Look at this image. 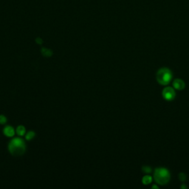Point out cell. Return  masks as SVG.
<instances>
[{"mask_svg": "<svg viewBox=\"0 0 189 189\" xmlns=\"http://www.w3.org/2000/svg\"><path fill=\"white\" fill-rule=\"evenodd\" d=\"M8 149L11 155L15 156V157H20L25 153L27 150V146L22 138H15L11 140L8 143Z\"/></svg>", "mask_w": 189, "mask_h": 189, "instance_id": "6da1fadb", "label": "cell"}, {"mask_svg": "<svg viewBox=\"0 0 189 189\" xmlns=\"http://www.w3.org/2000/svg\"><path fill=\"white\" fill-rule=\"evenodd\" d=\"M154 180L160 185H165L171 180L170 172L163 167L156 168L154 172Z\"/></svg>", "mask_w": 189, "mask_h": 189, "instance_id": "7a4b0ae2", "label": "cell"}, {"mask_svg": "<svg viewBox=\"0 0 189 189\" xmlns=\"http://www.w3.org/2000/svg\"><path fill=\"white\" fill-rule=\"evenodd\" d=\"M173 78V74L170 69L163 67L158 70L156 73V80L157 83L162 86H167L170 84Z\"/></svg>", "mask_w": 189, "mask_h": 189, "instance_id": "3957f363", "label": "cell"}, {"mask_svg": "<svg viewBox=\"0 0 189 189\" xmlns=\"http://www.w3.org/2000/svg\"><path fill=\"white\" fill-rule=\"evenodd\" d=\"M162 95L163 98L167 101H172L176 97V92L174 87H166L163 89Z\"/></svg>", "mask_w": 189, "mask_h": 189, "instance_id": "277c9868", "label": "cell"}, {"mask_svg": "<svg viewBox=\"0 0 189 189\" xmlns=\"http://www.w3.org/2000/svg\"><path fill=\"white\" fill-rule=\"evenodd\" d=\"M172 86H173L174 89H176V90L181 91L185 89V83L183 80H182L180 79H176L173 81Z\"/></svg>", "mask_w": 189, "mask_h": 189, "instance_id": "5b68a950", "label": "cell"}, {"mask_svg": "<svg viewBox=\"0 0 189 189\" xmlns=\"http://www.w3.org/2000/svg\"><path fill=\"white\" fill-rule=\"evenodd\" d=\"M3 133L8 138H13L15 135V129L11 126H6L3 129Z\"/></svg>", "mask_w": 189, "mask_h": 189, "instance_id": "8992f818", "label": "cell"}, {"mask_svg": "<svg viewBox=\"0 0 189 189\" xmlns=\"http://www.w3.org/2000/svg\"><path fill=\"white\" fill-rule=\"evenodd\" d=\"M41 53L42 55L45 57H51L53 55V50H50V49L47 48V47H42V50H41Z\"/></svg>", "mask_w": 189, "mask_h": 189, "instance_id": "52a82bcc", "label": "cell"}, {"mask_svg": "<svg viewBox=\"0 0 189 189\" xmlns=\"http://www.w3.org/2000/svg\"><path fill=\"white\" fill-rule=\"evenodd\" d=\"M16 132L19 137L24 136V135H26L25 127H24V126H22V125H19V126H18L17 128H16Z\"/></svg>", "mask_w": 189, "mask_h": 189, "instance_id": "ba28073f", "label": "cell"}, {"mask_svg": "<svg viewBox=\"0 0 189 189\" xmlns=\"http://www.w3.org/2000/svg\"><path fill=\"white\" fill-rule=\"evenodd\" d=\"M152 180H153L152 177L150 175H149V174H146V175H145L144 177L142 178V183L144 185H149L150 183H151Z\"/></svg>", "mask_w": 189, "mask_h": 189, "instance_id": "9c48e42d", "label": "cell"}, {"mask_svg": "<svg viewBox=\"0 0 189 189\" xmlns=\"http://www.w3.org/2000/svg\"><path fill=\"white\" fill-rule=\"evenodd\" d=\"M24 136H25V139L27 140V141H30L36 137V132L34 131H29L26 133V135H24Z\"/></svg>", "mask_w": 189, "mask_h": 189, "instance_id": "30bf717a", "label": "cell"}, {"mask_svg": "<svg viewBox=\"0 0 189 189\" xmlns=\"http://www.w3.org/2000/svg\"><path fill=\"white\" fill-rule=\"evenodd\" d=\"M141 169H142V172L146 174L151 173V172H152V169H151V167H150L149 166H143Z\"/></svg>", "mask_w": 189, "mask_h": 189, "instance_id": "8fae6325", "label": "cell"}, {"mask_svg": "<svg viewBox=\"0 0 189 189\" xmlns=\"http://www.w3.org/2000/svg\"><path fill=\"white\" fill-rule=\"evenodd\" d=\"M178 178L180 182H185L187 179V176H186V174L184 173V172H180V173L178 174Z\"/></svg>", "mask_w": 189, "mask_h": 189, "instance_id": "7c38bea8", "label": "cell"}, {"mask_svg": "<svg viewBox=\"0 0 189 189\" xmlns=\"http://www.w3.org/2000/svg\"><path fill=\"white\" fill-rule=\"evenodd\" d=\"M8 122V119L4 115H0V124L5 125Z\"/></svg>", "mask_w": 189, "mask_h": 189, "instance_id": "4fadbf2b", "label": "cell"}, {"mask_svg": "<svg viewBox=\"0 0 189 189\" xmlns=\"http://www.w3.org/2000/svg\"><path fill=\"white\" fill-rule=\"evenodd\" d=\"M36 43L37 45H42V44H43V40H42V39L40 38V37H38V38L36 39Z\"/></svg>", "mask_w": 189, "mask_h": 189, "instance_id": "5bb4252c", "label": "cell"}, {"mask_svg": "<svg viewBox=\"0 0 189 189\" xmlns=\"http://www.w3.org/2000/svg\"><path fill=\"white\" fill-rule=\"evenodd\" d=\"M180 188H187V186L185 185V183H182L181 185V186H180Z\"/></svg>", "mask_w": 189, "mask_h": 189, "instance_id": "9a60e30c", "label": "cell"}, {"mask_svg": "<svg viewBox=\"0 0 189 189\" xmlns=\"http://www.w3.org/2000/svg\"><path fill=\"white\" fill-rule=\"evenodd\" d=\"M152 188H158V186H157L156 185H152Z\"/></svg>", "mask_w": 189, "mask_h": 189, "instance_id": "2e32d148", "label": "cell"}]
</instances>
